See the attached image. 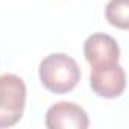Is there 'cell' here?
<instances>
[{"label": "cell", "instance_id": "cell-1", "mask_svg": "<svg viewBox=\"0 0 129 129\" xmlns=\"http://www.w3.org/2000/svg\"><path fill=\"white\" fill-rule=\"evenodd\" d=\"M38 75L44 88L53 94L70 93L81 81V69L78 62L66 53L47 55L40 62Z\"/></svg>", "mask_w": 129, "mask_h": 129}, {"label": "cell", "instance_id": "cell-2", "mask_svg": "<svg viewBox=\"0 0 129 129\" xmlns=\"http://www.w3.org/2000/svg\"><path fill=\"white\" fill-rule=\"evenodd\" d=\"M26 106V85L14 73L0 76V129L15 126Z\"/></svg>", "mask_w": 129, "mask_h": 129}, {"label": "cell", "instance_id": "cell-3", "mask_svg": "<svg viewBox=\"0 0 129 129\" xmlns=\"http://www.w3.org/2000/svg\"><path fill=\"white\" fill-rule=\"evenodd\" d=\"M90 87L99 97H120L126 88V73L118 62L91 67Z\"/></svg>", "mask_w": 129, "mask_h": 129}, {"label": "cell", "instance_id": "cell-4", "mask_svg": "<svg viewBox=\"0 0 129 129\" xmlns=\"http://www.w3.org/2000/svg\"><path fill=\"white\" fill-rule=\"evenodd\" d=\"M88 126V114L75 102L53 103L46 112L47 129H87Z\"/></svg>", "mask_w": 129, "mask_h": 129}, {"label": "cell", "instance_id": "cell-5", "mask_svg": "<svg viewBox=\"0 0 129 129\" xmlns=\"http://www.w3.org/2000/svg\"><path fill=\"white\" fill-rule=\"evenodd\" d=\"M84 56L91 67L114 64L120 59V47L108 34H93L84 43Z\"/></svg>", "mask_w": 129, "mask_h": 129}, {"label": "cell", "instance_id": "cell-6", "mask_svg": "<svg viewBox=\"0 0 129 129\" xmlns=\"http://www.w3.org/2000/svg\"><path fill=\"white\" fill-rule=\"evenodd\" d=\"M105 17L114 27L126 30L129 27V0H109L105 8Z\"/></svg>", "mask_w": 129, "mask_h": 129}]
</instances>
